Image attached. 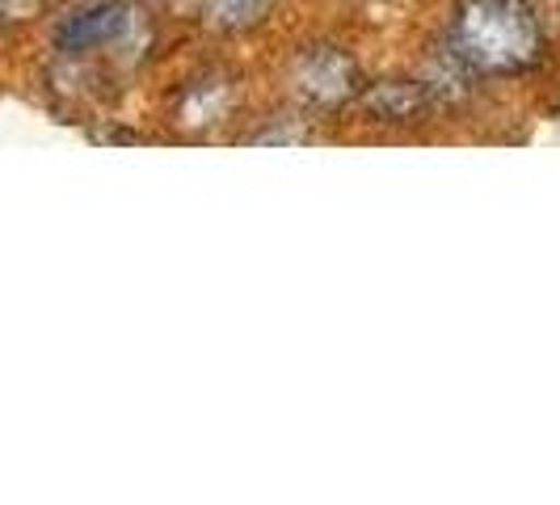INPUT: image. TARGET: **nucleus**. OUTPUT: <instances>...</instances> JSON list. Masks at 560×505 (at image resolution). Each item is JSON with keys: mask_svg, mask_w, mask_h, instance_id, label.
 <instances>
[{"mask_svg": "<svg viewBox=\"0 0 560 505\" xmlns=\"http://www.w3.org/2000/svg\"><path fill=\"white\" fill-rule=\"evenodd\" d=\"M0 4H4V13H9V17H26V13L38 9V0H0Z\"/></svg>", "mask_w": 560, "mask_h": 505, "instance_id": "6e6552de", "label": "nucleus"}, {"mask_svg": "<svg viewBox=\"0 0 560 505\" xmlns=\"http://www.w3.org/2000/svg\"><path fill=\"white\" fill-rule=\"evenodd\" d=\"M232 102H236V89L220 72H211L202 81H190L182 89V97H177V127H186V131H215L228 118V110H232Z\"/></svg>", "mask_w": 560, "mask_h": 505, "instance_id": "20e7f679", "label": "nucleus"}, {"mask_svg": "<svg viewBox=\"0 0 560 505\" xmlns=\"http://www.w3.org/2000/svg\"><path fill=\"white\" fill-rule=\"evenodd\" d=\"M207 9H211V22L228 34H241V30H253L270 9H275V0H207Z\"/></svg>", "mask_w": 560, "mask_h": 505, "instance_id": "423d86ee", "label": "nucleus"}, {"mask_svg": "<svg viewBox=\"0 0 560 505\" xmlns=\"http://www.w3.org/2000/svg\"><path fill=\"white\" fill-rule=\"evenodd\" d=\"M363 89L359 59L337 43H312V47H300V56L291 59V93L308 110H341L354 97H363Z\"/></svg>", "mask_w": 560, "mask_h": 505, "instance_id": "f03ea898", "label": "nucleus"}, {"mask_svg": "<svg viewBox=\"0 0 560 505\" xmlns=\"http://www.w3.org/2000/svg\"><path fill=\"white\" fill-rule=\"evenodd\" d=\"M430 102H434V93L425 89V81H375L363 89L366 114L388 127L418 122L421 114L430 110Z\"/></svg>", "mask_w": 560, "mask_h": 505, "instance_id": "39448f33", "label": "nucleus"}, {"mask_svg": "<svg viewBox=\"0 0 560 505\" xmlns=\"http://www.w3.org/2000/svg\"><path fill=\"white\" fill-rule=\"evenodd\" d=\"M308 127H266V131H257V136H249V143H270V148H279V143H308Z\"/></svg>", "mask_w": 560, "mask_h": 505, "instance_id": "0eeeda50", "label": "nucleus"}, {"mask_svg": "<svg viewBox=\"0 0 560 505\" xmlns=\"http://www.w3.org/2000/svg\"><path fill=\"white\" fill-rule=\"evenodd\" d=\"M451 47L485 77H518L544 59V30L527 0H459Z\"/></svg>", "mask_w": 560, "mask_h": 505, "instance_id": "f257e3e1", "label": "nucleus"}, {"mask_svg": "<svg viewBox=\"0 0 560 505\" xmlns=\"http://www.w3.org/2000/svg\"><path fill=\"white\" fill-rule=\"evenodd\" d=\"M148 47V22L131 0H97L68 13L56 26V51L89 56V51H131Z\"/></svg>", "mask_w": 560, "mask_h": 505, "instance_id": "7ed1b4c3", "label": "nucleus"}]
</instances>
